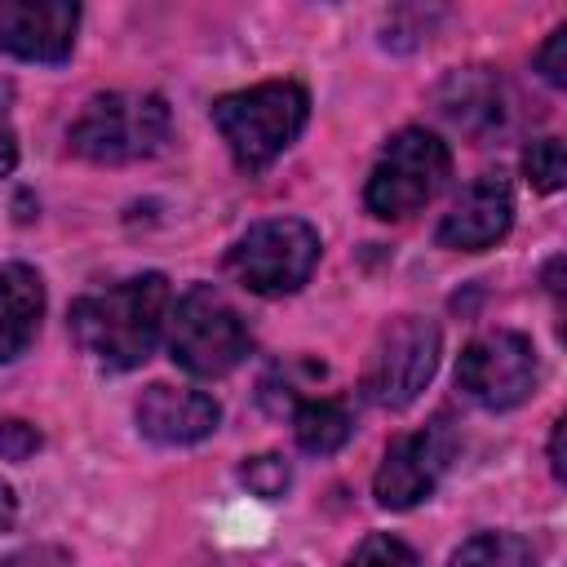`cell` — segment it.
<instances>
[{"mask_svg":"<svg viewBox=\"0 0 567 567\" xmlns=\"http://www.w3.org/2000/svg\"><path fill=\"white\" fill-rule=\"evenodd\" d=\"M164 323H168V279L164 275L120 279V284L89 292L71 306L75 346L111 372H128V368L146 363Z\"/></svg>","mask_w":567,"mask_h":567,"instance_id":"obj_1","label":"cell"},{"mask_svg":"<svg viewBox=\"0 0 567 567\" xmlns=\"http://www.w3.org/2000/svg\"><path fill=\"white\" fill-rule=\"evenodd\" d=\"M306 115H310V97L292 80H266L213 102V124L230 146L235 164L248 173L279 159L306 128Z\"/></svg>","mask_w":567,"mask_h":567,"instance_id":"obj_2","label":"cell"},{"mask_svg":"<svg viewBox=\"0 0 567 567\" xmlns=\"http://www.w3.org/2000/svg\"><path fill=\"white\" fill-rule=\"evenodd\" d=\"M66 142L93 164H128L168 142V102L159 93H97L71 120Z\"/></svg>","mask_w":567,"mask_h":567,"instance_id":"obj_3","label":"cell"},{"mask_svg":"<svg viewBox=\"0 0 567 567\" xmlns=\"http://www.w3.org/2000/svg\"><path fill=\"white\" fill-rule=\"evenodd\" d=\"M168 350L195 377H226L248 359L252 332L213 284H195L168 310Z\"/></svg>","mask_w":567,"mask_h":567,"instance_id":"obj_4","label":"cell"},{"mask_svg":"<svg viewBox=\"0 0 567 567\" xmlns=\"http://www.w3.org/2000/svg\"><path fill=\"white\" fill-rule=\"evenodd\" d=\"M447 177H452L447 146L425 128H403L385 142V151H381V159L368 177L363 204H368L372 217L399 221V217L421 213L443 190Z\"/></svg>","mask_w":567,"mask_h":567,"instance_id":"obj_5","label":"cell"},{"mask_svg":"<svg viewBox=\"0 0 567 567\" xmlns=\"http://www.w3.org/2000/svg\"><path fill=\"white\" fill-rule=\"evenodd\" d=\"M315 261H319V230L306 226L301 217H270L248 226L226 257L230 275L261 297L297 292L310 279Z\"/></svg>","mask_w":567,"mask_h":567,"instance_id":"obj_6","label":"cell"},{"mask_svg":"<svg viewBox=\"0 0 567 567\" xmlns=\"http://www.w3.org/2000/svg\"><path fill=\"white\" fill-rule=\"evenodd\" d=\"M434 368H439V328L430 319L399 315L377 332V341L368 350L363 390L377 408L403 412L408 403L421 399Z\"/></svg>","mask_w":567,"mask_h":567,"instance_id":"obj_7","label":"cell"},{"mask_svg":"<svg viewBox=\"0 0 567 567\" xmlns=\"http://www.w3.org/2000/svg\"><path fill=\"white\" fill-rule=\"evenodd\" d=\"M456 385L487 412L518 408L536 390V350L523 332H483L456 359Z\"/></svg>","mask_w":567,"mask_h":567,"instance_id":"obj_8","label":"cell"},{"mask_svg":"<svg viewBox=\"0 0 567 567\" xmlns=\"http://www.w3.org/2000/svg\"><path fill=\"white\" fill-rule=\"evenodd\" d=\"M456 456V430L447 416H434L430 425L412 430V434H399L381 465H377V478H372V492H377V505L385 509H412L421 505L439 478L447 474Z\"/></svg>","mask_w":567,"mask_h":567,"instance_id":"obj_9","label":"cell"},{"mask_svg":"<svg viewBox=\"0 0 567 567\" xmlns=\"http://www.w3.org/2000/svg\"><path fill=\"white\" fill-rule=\"evenodd\" d=\"M509 221H514V190H509V182L501 173H478L456 195V204L443 213L434 239L443 248H456V252H483L496 239H505Z\"/></svg>","mask_w":567,"mask_h":567,"instance_id":"obj_10","label":"cell"},{"mask_svg":"<svg viewBox=\"0 0 567 567\" xmlns=\"http://www.w3.org/2000/svg\"><path fill=\"white\" fill-rule=\"evenodd\" d=\"M80 9L71 0H4L0 49L22 62H62L75 44Z\"/></svg>","mask_w":567,"mask_h":567,"instance_id":"obj_11","label":"cell"},{"mask_svg":"<svg viewBox=\"0 0 567 567\" xmlns=\"http://www.w3.org/2000/svg\"><path fill=\"white\" fill-rule=\"evenodd\" d=\"M133 416H137V430L151 443H159V447H186V443H199V439H208L217 430L221 408L204 390L155 381V385L142 390Z\"/></svg>","mask_w":567,"mask_h":567,"instance_id":"obj_12","label":"cell"},{"mask_svg":"<svg viewBox=\"0 0 567 567\" xmlns=\"http://www.w3.org/2000/svg\"><path fill=\"white\" fill-rule=\"evenodd\" d=\"M439 111L470 137H487L492 128H501L505 120V97H501V80L487 66H465L452 71L439 89Z\"/></svg>","mask_w":567,"mask_h":567,"instance_id":"obj_13","label":"cell"},{"mask_svg":"<svg viewBox=\"0 0 567 567\" xmlns=\"http://www.w3.org/2000/svg\"><path fill=\"white\" fill-rule=\"evenodd\" d=\"M44 315V284L31 266H0V363H13L35 341Z\"/></svg>","mask_w":567,"mask_h":567,"instance_id":"obj_14","label":"cell"},{"mask_svg":"<svg viewBox=\"0 0 567 567\" xmlns=\"http://www.w3.org/2000/svg\"><path fill=\"white\" fill-rule=\"evenodd\" d=\"M292 434H297L301 452L328 456L354 434V416L341 399H301L292 408Z\"/></svg>","mask_w":567,"mask_h":567,"instance_id":"obj_15","label":"cell"},{"mask_svg":"<svg viewBox=\"0 0 567 567\" xmlns=\"http://www.w3.org/2000/svg\"><path fill=\"white\" fill-rule=\"evenodd\" d=\"M447 567H540L532 540L514 536V532H478L470 536Z\"/></svg>","mask_w":567,"mask_h":567,"instance_id":"obj_16","label":"cell"},{"mask_svg":"<svg viewBox=\"0 0 567 567\" xmlns=\"http://www.w3.org/2000/svg\"><path fill=\"white\" fill-rule=\"evenodd\" d=\"M523 173L536 190L554 195L567 177V155H563V142L558 137H536L527 151H523Z\"/></svg>","mask_w":567,"mask_h":567,"instance_id":"obj_17","label":"cell"},{"mask_svg":"<svg viewBox=\"0 0 567 567\" xmlns=\"http://www.w3.org/2000/svg\"><path fill=\"white\" fill-rule=\"evenodd\" d=\"M239 478H244V487L252 492V496H261V501H275V496H284V487L292 483V470H288V461L284 456H252V461H244L239 465Z\"/></svg>","mask_w":567,"mask_h":567,"instance_id":"obj_18","label":"cell"},{"mask_svg":"<svg viewBox=\"0 0 567 567\" xmlns=\"http://www.w3.org/2000/svg\"><path fill=\"white\" fill-rule=\"evenodd\" d=\"M346 567H421V558L399 540V536H368L354 554H350V563Z\"/></svg>","mask_w":567,"mask_h":567,"instance_id":"obj_19","label":"cell"},{"mask_svg":"<svg viewBox=\"0 0 567 567\" xmlns=\"http://www.w3.org/2000/svg\"><path fill=\"white\" fill-rule=\"evenodd\" d=\"M35 447H40L35 425H27V421H0V456L4 461H27V456H35Z\"/></svg>","mask_w":567,"mask_h":567,"instance_id":"obj_20","label":"cell"},{"mask_svg":"<svg viewBox=\"0 0 567 567\" xmlns=\"http://www.w3.org/2000/svg\"><path fill=\"white\" fill-rule=\"evenodd\" d=\"M536 71L549 80V84H567V27H558L545 49L536 53Z\"/></svg>","mask_w":567,"mask_h":567,"instance_id":"obj_21","label":"cell"},{"mask_svg":"<svg viewBox=\"0 0 567 567\" xmlns=\"http://www.w3.org/2000/svg\"><path fill=\"white\" fill-rule=\"evenodd\" d=\"M0 567H71L62 549H22L13 558H4Z\"/></svg>","mask_w":567,"mask_h":567,"instance_id":"obj_22","label":"cell"},{"mask_svg":"<svg viewBox=\"0 0 567 567\" xmlns=\"http://www.w3.org/2000/svg\"><path fill=\"white\" fill-rule=\"evenodd\" d=\"M18 164V137L9 128V111H4V93H0V177H9Z\"/></svg>","mask_w":567,"mask_h":567,"instance_id":"obj_23","label":"cell"},{"mask_svg":"<svg viewBox=\"0 0 567 567\" xmlns=\"http://www.w3.org/2000/svg\"><path fill=\"white\" fill-rule=\"evenodd\" d=\"M13 514H18V496H13V487L0 478V532L13 523Z\"/></svg>","mask_w":567,"mask_h":567,"instance_id":"obj_24","label":"cell"},{"mask_svg":"<svg viewBox=\"0 0 567 567\" xmlns=\"http://www.w3.org/2000/svg\"><path fill=\"white\" fill-rule=\"evenodd\" d=\"M549 465H554L558 478L567 474V470H563V421H554V434H549Z\"/></svg>","mask_w":567,"mask_h":567,"instance_id":"obj_25","label":"cell"}]
</instances>
